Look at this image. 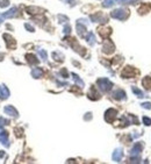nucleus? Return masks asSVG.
Instances as JSON below:
<instances>
[{
	"label": "nucleus",
	"instance_id": "f704fd0d",
	"mask_svg": "<svg viewBox=\"0 0 151 164\" xmlns=\"http://www.w3.org/2000/svg\"><path fill=\"white\" fill-rule=\"evenodd\" d=\"M60 75H62L64 78H67V77H69V73H67L66 69H62V70H60Z\"/></svg>",
	"mask_w": 151,
	"mask_h": 164
},
{
	"label": "nucleus",
	"instance_id": "f3484780",
	"mask_svg": "<svg viewBox=\"0 0 151 164\" xmlns=\"http://www.w3.org/2000/svg\"><path fill=\"white\" fill-rule=\"evenodd\" d=\"M113 98L115 99V100H124V99L127 98V96H125V92L123 91V90H116L114 93H113Z\"/></svg>",
	"mask_w": 151,
	"mask_h": 164
},
{
	"label": "nucleus",
	"instance_id": "f03ea898",
	"mask_svg": "<svg viewBox=\"0 0 151 164\" xmlns=\"http://www.w3.org/2000/svg\"><path fill=\"white\" fill-rule=\"evenodd\" d=\"M96 84H98V87H99L102 92H108V91H111L112 87H113V83H112L109 79H107V78H99V79L96 80Z\"/></svg>",
	"mask_w": 151,
	"mask_h": 164
},
{
	"label": "nucleus",
	"instance_id": "f257e3e1",
	"mask_svg": "<svg viewBox=\"0 0 151 164\" xmlns=\"http://www.w3.org/2000/svg\"><path fill=\"white\" fill-rule=\"evenodd\" d=\"M111 16L116 19V20H120L123 21L125 19H128L129 16V11L125 9V8H119V9H114L112 13H111Z\"/></svg>",
	"mask_w": 151,
	"mask_h": 164
},
{
	"label": "nucleus",
	"instance_id": "f8f14e48",
	"mask_svg": "<svg viewBox=\"0 0 151 164\" xmlns=\"http://www.w3.org/2000/svg\"><path fill=\"white\" fill-rule=\"evenodd\" d=\"M77 33H78L79 36H82V37H86V35H87L86 27H85V25H83L82 21H78L77 22Z\"/></svg>",
	"mask_w": 151,
	"mask_h": 164
},
{
	"label": "nucleus",
	"instance_id": "b1692460",
	"mask_svg": "<svg viewBox=\"0 0 151 164\" xmlns=\"http://www.w3.org/2000/svg\"><path fill=\"white\" fill-rule=\"evenodd\" d=\"M150 6L149 5H147V4H143L140 8H138V13L140 14H145V13H148V12H150Z\"/></svg>",
	"mask_w": 151,
	"mask_h": 164
},
{
	"label": "nucleus",
	"instance_id": "e433bc0d",
	"mask_svg": "<svg viewBox=\"0 0 151 164\" xmlns=\"http://www.w3.org/2000/svg\"><path fill=\"white\" fill-rule=\"evenodd\" d=\"M25 28L26 29H28V32H34L35 29H34V27L33 26H30L29 23H25Z\"/></svg>",
	"mask_w": 151,
	"mask_h": 164
},
{
	"label": "nucleus",
	"instance_id": "c9c22d12",
	"mask_svg": "<svg viewBox=\"0 0 151 164\" xmlns=\"http://www.w3.org/2000/svg\"><path fill=\"white\" fill-rule=\"evenodd\" d=\"M70 33H71V27H70L69 25H66V26L64 27V34L67 35V34H70Z\"/></svg>",
	"mask_w": 151,
	"mask_h": 164
},
{
	"label": "nucleus",
	"instance_id": "7ed1b4c3",
	"mask_svg": "<svg viewBox=\"0 0 151 164\" xmlns=\"http://www.w3.org/2000/svg\"><path fill=\"white\" fill-rule=\"evenodd\" d=\"M137 73H138V71H137L135 67H133V66H125V67L122 70L121 76H122L123 78H134Z\"/></svg>",
	"mask_w": 151,
	"mask_h": 164
},
{
	"label": "nucleus",
	"instance_id": "4c0bfd02",
	"mask_svg": "<svg viewBox=\"0 0 151 164\" xmlns=\"http://www.w3.org/2000/svg\"><path fill=\"white\" fill-rule=\"evenodd\" d=\"M142 107L143 108H147V109H151V102H143L142 104Z\"/></svg>",
	"mask_w": 151,
	"mask_h": 164
},
{
	"label": "nucleus",
	"instance_id": "1a4fd4ad",
	"mask_svg": "<svg viewBox=\"0 0 151 164\" xmlns=\"http://www.w3.org/2000/svg\"><path fill=\"white\" fill-rule=\"evenodd\" d=\"M4 40H5V42H6V47H7L8 49L15 48L16 42H15V40L13 38L12 35H9V34H4Z\"/></svg>",
	"mask_w": 151,
	"mask_h": 164
},
{
	"label": "nucleus",
	"instance_id": "20e7f679",
	"mask_svg": "<svg viewBox=\"0 0 151 164\" xmlns=\"http://www.w3.org/2000/svg\"><path fill=\"white\" fill-rule=\"evenodd\" d=\"M114 50H115V45H114V43H113L111 40L106 38L105 42H104V44H102V51H104L105 54L109 55V54L114 53Z\"/></svg>",
	"mask_w": 151,
	"mask_h": 164
},
{
	"label": "nucleus",
	"instance_id": "6e6552de",
	"mask_svg": "<svg viewBox=\"0 0 151 164\" xmlns=\"http://www.w3.org/2000/svg\"><path fill=\"white\" fill-rule=\"evenodd\" d=\"M71 41H70V44H71V47H72V49L74 50V51H77L78 54H80V55H85V48H83V47H80L79 45V43L74 40V38H70Z\"/></svg>",
	"mask_w": 151,
	"mask_h": 164
},
{
	"label": "nucleus",
	"instance_id": "473e14b6",
	"mask_svg": "<svg viewBox=\"0 0 151 164\" xmlns=\"http://www.w3.org/2000/svg\"><path fill=\"white\" fill-rule=\"evenodd\" d=\"M113 4H114L113 0H105V2H104L102 5H104V7H111Z\"/></svg>",
	"mask_w": 151,
	"mask_h": 164
},
{
	"label": "nucleus",
	"instance_id": "bb28decb",
	"mask_svg": "<svg viewBox=\"0 0 151 164\" xmlns=\"http://www.w3.org/2000/svg\"><path fill=\"white\" fill-rule=\"evenodd\" d=\"M72 77H73V80H74V82H76V83L79 85V87H84V85H85V84H84V82H83V80L79 78V76H78V75H76V73H72Z\"/></svg>",
	"mask_w": 151,
	"mask_h": 164
},
{
	"label": "nucleus",
	"instance_id": "aec40b11",
	"mask_svg": "<svg viewBox=\"0 0 151 164\" xmlns=\"http://www.w3.org/2000/svg\"><path fill=\"white\" fill-rule=\"evenodd\" d=\"M31 76H33L34 78L38 79V78L43 77V70H42L41 67H34V69L31 70Z\"/></svg>",
	"mask_w": 151,
	"mask_h": 164
},
{
	"label": "nucleus",
	"instance_id": "ea45409f",
	"mask_svg": "<svg viewBox=\"0 0 151 164\" xmlns=\"http://www.w3.org/2000/svg\"><path fill=\"white\" fill-rule=\"evenodd\" d=\"M58 19H60V22H65V21H67V18L64 16V15H58Z\"/></svg>",
	"mask_w": 151,
	"mask_h": 164
},
{
	"label": "nucleus",
	"instance_id": "72a5a7b5",
	"mask_svg": "<svg viewBox=\"0 0 151 164\" xmlns=\"http://www.w3.org/2000/svg\"><path fill=\"white\" fill-rule=\"evenodd\" d=\"M9 5V0H0V6L4 8V7H7Z\"/></svg>",
	"mask_w": 151,
	"mask_h": 164
},
{
	"label": "nucleus",
	"instance_id": "9d476101",
	"mask_svg": "<svg viewBox=\"0 0 151 164\" xmlns=\"http://www.w3.org/2000/svg\"><path fill=\"white\" fill-rule=\"evenodd\" d=\"M143 148H144V143H143V142H137V143H135L134 147H133V149H131V151H130V155H131V156H135V155L141 154V153L143 151Z\"/></svg>",
	"mask_w": 151,
	"mask_h": 164
},
{
	"label": "nucleus",
	"instance_id": "0eeeda50",
	"mask_svg": "<svg viewBox=\"0 0 151 164\" xmlns=\"http://www.w3.org/2000/svg\"><path fill=\"white\" fill-rule=\"evenodd\" d=\"M91 20H92L93 22H101V23H106V22L108 21L107 16L104 15L102 13H100V12H98L96 14L91 15Z\"/></svg>",
	"mask_w": 151,
	"mask_h": 164
},
{
	"label": "nucleus",
	"instance_id": "423d86ee",
	"mask_svg": "<svg viewBox=\"0 0 151 164\" xmlns=\"http://www.w3.org/2000/svg\"><path fill=\"white\" fill-rule=\"evenodd\" d=\"M16 15H18V8H16V7H13V8H11L9 11H7V12H5L4 14L0 15V23L2 22L4 19L14 18V16H16Z\"/></svg>",
	"mask_w": 151,
	"mask_h": 164
},
{
	"label": "nucleus",
	"instance_id": "4be33fe9",
	"mask_svg": "<svg viewBox=\"0 0 151 164\" xmlns=\"http://www.w3.org/2000/svg\"><path fill=\"white\" fill-rule=\"evenodd\" d=\"M142 84H143V86L145 87V90L151 91V77H145V78L142 80Z\"/></svg>",
	"mask_w": 151,
	"mask_h": 164
},
{
	"label": "nucleus",
	"instance_id": "58836bf2",
	"mask_svg": "<svg viewBox=\"0 0 151 164\" xmlns=\"http://www.w3.org/2000/svg\"><path fill=\"white\" fill-rule=\"evenodd\" d=\"M140 161H141L140 157H134V158L130 160V163H140Z\"/></svg>",
	"mask_w": 151,
	"mask_h": 164
},
{
	"label": "nucleus",
	"instance_id": "c756f323",
	"mask_svg": "<svg viewBox=\"0 0 151 164\" xmlns=\"http://www.w3.org/2000/svg\"><path fill=\"white\" fill-rule=\"evenodd\" d=\"M143 124L145 126H151V119L148 116H143Z\"/></svg>",
	"mask_w": 151,
	"mask_h": 164
},
{
	"label": "nucleus",
	"instance_id": "c85d7f7f",
	"mask_svg": "<svg viewBox=\"0 0 151 164\" xmlns=\"http://www.w3.org/2000/svg\"><path fill=\"white\" fill-rule=\"evenodd\" d=\"M128 118L131 120V122L130 124H134V125H138V119L136 118V116H134V115H131V114H129L128 115Z\"/></svg>",
	"mask_w": 151,
	"mask_h": 164
},
{
	"label": "nucleus",
	"instance_id": "a878e982",
	"mask_svg": "<svg viewBox=\"0 0 151 164\" xmlns=\"http://www.w3.org/2000/svg\"><path fill=\"white\" fill-rule=\"evenodd\" d=\"M86 41L89 42V44H91V45H94V43H95V37H94V34L93 33H87V35H86Z\"/></svg>",
	"mask_w": 151,
	"mask_h": 164
},
{
	"label": "nucleus",
	"instance_id": "7c9ffc66",
	"mask_svg": "<svg viewBox=\"0 0 151 164\" xmlns=\"http://www.w3.org/2000/svg\"><path fill=\"white\" fill-rule=\"evenodd\" d=\"M8 124H9V121H8V120H5L4 118H1V116H0V128H2L5 125H8Z\"/></svg>",
	"mask_w": 151,
	"mask_h": 164
},
{
	"label": "nucleus",
	"instance_id": "79ce46f5",
	"mask_svg": "<svg viewBox=\"0 0 151 164\" xmlns=\"http://www.w3.org/2000/svg\"><path fill=\"white\" fill-rule=\"evenodd\" d=\"M113 1H115V2H125L128 0H113Z\"/></svg>",
	"mask_w": 151,
	"mask_h": 164
},
{
	"label": "nucleus",
	"instance_id": "ddd939ff",
	"mask_svg": "<svg viewBox=\"0 0 151 164\" xmlns=\"http://www.w3.org/2000/svg\"><path fill=\"white\" fill-rule=\"evenodd\" d=\"M0 142L5 146V147H9V140H8V133L6 131H0Z\"/></svg>",
	"mask_w": 151,
	"mask_h": 164
},
{
	"label": "nucleus",
	"instance_id": "393cba45",
	"mask_svg": "<svg viewBox=\"0 0 151 164\" xmlns=\"http://www.w3.org/2000/svg\"><path fill=\"white\" fill-rule=\"evenodd\" d=\"M131 90H133L134 94H135L137 98H143V97H144V93H143V92H142L140 89H137L136 86H133V87H131Z\"/></svg>",
	"mask_w": 151,
	"mask_h": 164
},
{
	"label": "nucleus",
	"instance_id": "5701e85b",
	"mask_svg": "<svg viewBox=\"0 0 151 164\" xmlns=\"http://www.w3.org/2000/svg\"><path fill=\"white\" fill-rule=\"evenodd\" d=\"M52 58L55 61H57V62H63L64 61V55L60 54V51H54L52 53Z\"/></svg>",
	"mask_w": 151,
	"mask_h": 164
},
{
	"label": "nucleus",
	"instance_id": "dca6fc26",
	"mask_svg": "<svg viewBox=\"0 0 151 164\" xmlns=\"http://www.w3.org/2000/svg\"><path fill=\"white\" fill-rule=\"evenodd\" d=\"M98 33L99 35L102 37V38H107L111 34H112V29L111 28H105V27H100L99 29H98Z\"/></svg>",
	"mask_w": 151,
	"mask_h": 164
},
{
	"label": "nucleus",
	"instance_id": "2f4dec72",
	"mask_svg": "<svg viewBox=\"0 0 151 164\" xmlns=\"http://www.w3.org/2000/svg\"><path fill=\"white\" fill-rule=\"evenodd\" d=\"M15 135H16V137H21V136H22V134H21V133H22V128H21V127H18V128H15Z\"/></svg>",
	"mask_w": 151,
	"mask_h": 164
},
{
	"label": "nucleus",
	"instance_id": "2eb2a0df",
	"mask_svg": "<svg viewBox=\"0 0 151 164\" xmlns=\"http://www.w3.org/2000/svg\"><path fill=\"white\" fill-rule=\"evenodd\" d=\"M89 98L91 100H98V99H100V93L96 91V89H95V86H92L90 89V92H89Z\"/></svg>",
	"mask_w": 151,
	"mask_h": 164
},
{
	"label": "nucleus",
	"instance_id": "6ab92c4d",
	"mask_svg": "<svg viewBox=\"0 0 151 164\" xmlns=\"http://www.w3.org/2000/svg\"><path fill=\"white\" fill-rule=\"evenodd\" d=\"M26 60H27V62L29 63L30 65H35V64H38V60H37V57L35 56V55H33V54H27L26 55Z\"/></svg>",
	"mask_w": 151,
	"mask_h": 164
},
{
	"label": "nucleus",
	"instance_id": "c03bdc74",
	"mask_svg": "<svg viewBox=\"0 0 151 164\" xmlns=\"http://www.w3.org/2000/svg\"><path fill=\"white\" fill-rule=\"evenodd\" d=\"M2 57H4V55H0V61L2 60Z\"/></svg>",
	"mask_w": 151,
	"mask_h": 164
},
{
	"label": "nucleus",
	"instance_id": "37998d69",
	"mask_svg": "<svg viewBox=\"0 0 151 164\" xmlns=\"http://www.w3.org/2000/svg\"><path fill=\"white\" fill-rule=\"evenodd\" d=\"M4 156H5V153L4 151H0V158H2Z\"/></svg>",
	"mask_w": 151,
	"mask_h": 164
},
{
	"label": "nucleus",
	"instance_id": "a211bd4d",
	"mask_svg": "<svg viewBox=\"0 0 151 164\" xmlns=\"http://www.w3.org/2000/svg\"><path fill=\"white\" fill-rule=\"evenodd\" d=\"M9 90L7 89L6 85H1L0 86V98L1 99H7L9 97Z\"/></svg>",
	"mask_w": 151,
	"mask_h": 164
},
{
	"label": "nucleus",
	"instance_id": "39448f33",
	"mask_svg": "<svg viewBox=\"0 0 151 164\" xmlns=\"http://www.w3.org/2000/svg\"><path fill=\"white\" fill-rule=\"evenodd\" d=\"M116 116H118V111L115 108H109L105 113V120L107 122H109V124H112L116 119Z\"/></svg>",
	"mask_w": 151,
	"mask_h": 164
},
{
	"label": "nucleus",
	"instance_id": "412c9836",
	"mask_svg": "<svg viewBox=\"0 0 151 164\" xmlns=\"http://www.w3.org/2000/svg\"><path fill=\"white\" fill-rule=\"evenodd\" d=\"M27 12L29 13V14H42L44 11L42 9V8H40V7H34V6H31V7H27Z\"/></svg>",
	"mask_w": 151,
	"mask_h": 164
},
{
	"label": "nucleus",
	"instance_id": "cd10ccee",
	"mask_svg": "<svg viewBox=\"0 0 151 164\" xmlns=\"http://www.w3.org/2000/svg\"><path fill=\"white\" fill-rule=\"evenodd\" d=\"M38 54H40V56L42 57V60H43V61H47V58H48V55H47V51H45V50H43V49H40V50H38Z\"/></svg>",
	"mask_w": 151,
	"mask_h": 164
},
{
	"label": "nucleus",
	"instance_id": "9b49d317",
	"mask_svg": "<svg viewBox=\"0 0 151 164\" xmlns=\"http://www.w3.org/2000/svg\"><path fill=\"white\" fill-rule=\"evenodd\" d=\"M4 112H5V114H7V115H9V116H13V118H18L19 116V113H18V111L13 107V106H6L5 108H4Z\"/></svg>",
	"mask_w": 151,
	"mask_h": 164
},
{
	"label": "nucleus",
	"instance_id": "a19ab883",
	"mask_svg": "<svg viewBox=\"0 0 151 164\" xmlns=\"http://www.w3.org/2000/svg\"><path fill=\"white\" fill-rule=\"evenodd\" d=\"M84 119H85V120H91V119H92V114H91V113H87V114L85 115Z\"/></svg>",
	"mask_w": 151,
	"mask_h": 164
},
{
	"label": "nucleus",
	"instance_id": "4468645a",
	"mask_svg": "<svg viewBox=\"0 0 151 164\" xmlns=\"http://www.w3.org/2000/svg\"><path fill=\"white\" fill-rule=\"evenodd\" d=\"M112 157H113V161H114V162H120L121 160H122V157H123V150H122L121 148L115 149Z\"/></svg>",
	"mask_w": 151,
	"mask_h": 164
}]
</instances>
